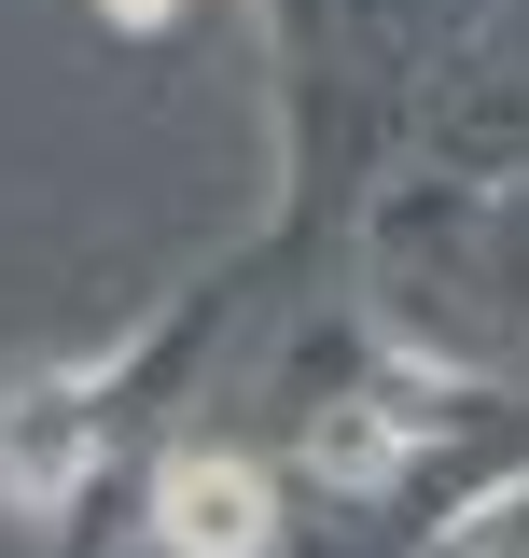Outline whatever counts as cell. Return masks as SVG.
<instances>
[{
  "label": "cell",
  "instance_id": "1",
  "mask_svg": "<svg viewBox=\"0 0 529 558\" xmlns=\"http://www.w3.org/2000/svg\"><path fill=\"white\" fill-rule=\"evenodd\" d=\"M84 461H98V363L14 377V405H0V502L14 517H57L84 488Z\"/></svg>",
  "mask_w": 529,
  "mask_h": 558
},
{
  "label": "cell",
  "instance_id": "2",
  "mask_svg": "<svg viewBox=\"0 0 529 558\" xmlns=\"http://www.w3.org/2000/svg\"><path fill=\"white\" fill-rule=\"evenodd\" d=\"M153 545L168 558H264L279 545V502L237 447H168L153 461Z\"/></svg>",
  "mask_w": 529,
  "mask_h": 558
},
{
  "label": "cell",
  "instance_id": "3",
  "mask_svg": "<svg viewBox=\"0 0 529 558\" xmlns=\"http://www.w3.org/2000/svg\"><path fill=\"white\" fill-rule=\"evenodd\" d=\"M307 475L334 502H377L391 475H418V391H348V405L307 418Z\"/></svg>",
  "mask_w": 529,
  "mask_h": 558
},
{
  "label": "cell",
  "instance_id": "5",
  "mask_svg": "<svg viewBox=\"0 0 529 558\" xmlns=\"http://www.w3.org/2000/svg\"><path fill=\"white\" fill-rule=\"evenodd\" d=\"M98 14H112V28H168L182 0H98Z\"/></svg>",
  "mask_w": 529,
  "mask_h": 558
},
{
  "label": "cell",
  "instance_id": "4",
  "mask_svg": "<svg viewBox=\"0 0 529 558\" xmlns=\"http://www.w3.org/2000/svg\"><path fill=\"white\" fill-rule=\"evenodd\" d=\"M446 558H529V475H502L488 502L446 517Z\"/></svg>",
  "mask_w": 529,
  "mask_h": 558
}]
</instances>
